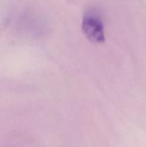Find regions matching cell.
Segmentation results:
<instances>
[{"label":"cell","instance_id":"6da1fadb","mask_svg":"<svg viewBox=\"0 0 146 147\" xmlns=\"http://www.w3.org/2000/svg\"><path fill=\"white\" fill-rule=\"evenodd\" d=\"M82 31L85 37L93 43L104 42V28L101 19L94 11H88L82 20Z\"/></svg>","mask_w":146,"mask_h":147}]
</instances>
